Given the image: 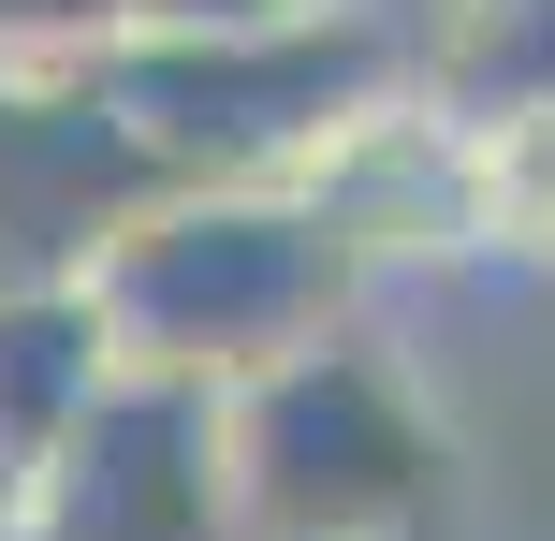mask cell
Masks as SVG:
<instances>
[{"label":"cell","instance_id":"1","mask_svg":"<svg viewBox=\"0 0 555 541\" xmlns=\"http://www.w3.org/2000/svg\"><path fill=\"white\" fill-rule=\"evenodd\" d=\"M88 293H103V322H117V366L191 381V396H249L263 366L351 337L365 263L263 176V191H162L103 249Z\"/></svg>","mask_w":555,"mask_h":541},{"label":"cell","instance_id":"2","mask_svg":"<svg viewBox=\"0 0 555 541\" xmlns=\"http://www.w3.org/2000/svg\"><path fill=\"white\" fill-rule=\"evenodd\" d=\"M220 468H234V541H424L439 498V425L380 366V337H322L220 396Z\"/></svg>","mask_w":555,"mask_h":541},{"label":"cell","instance_id":"3","mask_svg":"<svg viewBox=\"0 0 555 541\" xmlns=\"http://www.w3.org/2000/svg\"><path fill=\"white\" fill-rule=\"evenodd\" d=\"M176 176L132 146L103 74H0V279H103Z\"/></svg>","mask_w":555,"mask_h":541},{"label":"cell","instance_id":"4","mask_svg":"<svg viewBox=\"0 0 555 541\" xmlns=\"http://www.w3.org/2000/svg\"><path fill=\"white\" fill-rule=\"evenodd\" d=\"M15 513H29V541H234L220 396L117 366V396L74 425V454H59Z\"/></svg>","mask_w":555,"mask_h":541},{"label":"cell","instance_id":"5","mask_svg":"<svg viewBox=\"0 0 555 541\" xmlns=\"http://www.w3.org/2000/svg\"><path fill=\"white\" fill-rule=\"evenodd\" d=\"M278 191H293L365 279H380V263H468L482 249V220H468V103H439V88H410V74L365 88Z\"/></svg>","mask_w":555,"mask_h":541},{"label":"cell","instance_id":"6","mask_svg":"<svg viewBox=\"0 0 555 541\" xmlns=\"http://www.w3.org/2000/svg\"><path fill=\"white\" fill-rule=\"evenodd\" d=\"M117 396V322L88 279H0V498H29Z\"/></svg>","mask_w":555,"mask_h":541},{"label":"cell","instance_id":"7","mask_svg":"<svg viewBox=\"0 0 555 541\" xmlns=\"http://www.w3.org/2000/svg\"><path fill=\"white\" fill-rule=\"evenodd\" d=\"M468 220H482V249H498V263L555 279V74L468 103Z\"/></svg>","mask_w":555,"mask_h":541},{"label":"cell","instance_id":"8","mask_svg":"<svg viewBox=\"0 0 555 541\" xmlns=\"http://www.w3.org/2000/svg\"><path fill=\"white\" fill-rule=\"evenodd\" d=\"M132 44V0H0V74H103Z\"/></svg>","mask_w":555,"mask_h":541},{"label":"cell","instance_id":"9","mask_svg":"<svg viewBox=\"0 0 555 541\" xmlns=\"http://www.w3.org/2000/svg\"><path fill=\"white\" fill-rule=\"evenodd\" d=\"M307 15H336V29H365V44H410V29H439V15H468V0H307Z\"/></svg>","mask_w":555,"mask_h":541},{"label":"cell","instance_id":"10","mask_svg":"<svg viewBox=\"0 0 555 541\" xmlns=\"http://www.w3.org/2000/svg\"><path fill=\"white\" fill-rule=\"evenodd\" d=\"M0 541H29V513H0Z\"/></svg>","mask_w":555,"mask_h":541}]
</instances>
